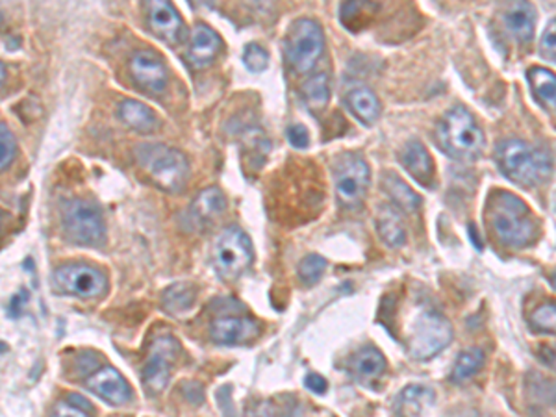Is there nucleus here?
I'll return each instance as SVG.
<instances>
[{"label":"nucleus","mask_w":556,"mask_h":417,"mask_svg":"<svg viewBox=\"0 0 556 417\" xmlns=\"http://www.w3.org/2000/svg\"><path fill=\"white\" fill-rule=\"evenodd\" d=\"M214 262L217 273L232 281L252 263V245L248 236L238 226L225 228L214 243Z\"/></svg>","instance_id":"1a4fd4ad"},{"label":"nucleus","mask_w":556,"mask_h":417,"mask_svg":"<svg viewBox=\"0 0 556 417\" xmlns=\"http://www.w3.org/2000/svg\"><path fill=\"white\" fill-rule=\"evenodd\" d=\"M434 392L427 386H407L395 399V412L399 417H420L434 402Z\"/></svg>","instance_id":"aec40b11"},{"label":"nucleus","mask_w":556,"mask_h":417,"mask_svg":"<svg viewBox=\"0 0 556 417\" xmlns=\"http://www.w3.org/2000/svg\"><path fill=\"white\" fill-rule=\"evenodd\" d=\"M302 95H305L307 106L312 112H323L330 99V85L327 74H316L307 80L305 87H302Z\"/></svg>","instance_id":"bb28decb"},{"label":"nucleus","mask_w":556,"mask_h":417,"mask_svg":"<svg viewBox=\"0 0 556 417\" xmlns=\"http://www.w3.org/2000/svg\"><path fill=\"white\" fill-rule=\"evenodd\" d=\"M17 154V144L6 123H0V169L6 171Z\"/></svg>","instance_id":"473e14b6"},{"label":"nucleus","mask_w":556,"mask_h":417,"mask_svg":"<svg viewBox=\"0 0 556 417\" xmlns=\"http://www.w3.org/2000/svg\"><path fill=\"white\" fill-rule=\"evenodd\" d=\"M147 19L148 26L158 37L167 43H177L182 35L184 25L177 12V8L166 0H157V3H148L147 6Z\"/></svg>","instance_id":"4468645a"},{"label":"nucleus","mask_w":556,"mask_h":417,"mask_svg":"<svg viewBox=\"0 0 556 417\" xmlns=\"http://www.w3.org/2000/svg\"><path fill=\"white\" fill-rule=\"evenodd\" d=\"M527 80L538 103L556 112V74L545 67H531Z\"/></svg>","instance_id":"393cba45"},{"label":"nucleus","mask_w":556,"mask_h":417,"mask_svg":"<svg viewBox=\"0 0 556 417\" xmlns=\"http://www.w3.org/2000/svg\"><path fill=\"white\" fill-rule=\"evenodd\" d=\"M529 323H531V327L538 333L556 334V303H545L538 306L531 313Z\"/></svg>","instance_id":"7c9ffc66"},{"label":"nucleus","mask_w":556,"mask_h":417,"mask_svg":"<svg viewBox=\"0 0 556 417\" xmlns=\"http://www.w3.org/2000/svg\"><path fill=\"white\" fill-rule=\"evenodd\" d=\"M347 106L349 110L355 114V117L359 121H362L364 124L371 126L379 121L380 117V103L377 99L375 93L368 87H355L349 91L347 95Z\"/></svg>","instance_id":"b1692460"},{"label":"nucleus","mask_w":556,"mask_h":417,"mask_svg":"<svg viewBox=\"0 0 556 417\" xmlns=\"http://www.w3.org/2000/svg\"><path fill=\"white\" fill-rule=\"evenodd\" d=\"M128 71L132 80L139 89H143L148 95H157L162 93L167 85L169 74L160 56H157L153 51H137L128 64Z\"/></svg>","instance_id":"f8f14e48"},{"label":"nucleus","mask_w":556,"mask_h":417,"mask_svg":"<svg viewBox=\"0 0 556 417\" xmlns=\"http://www.w3.org/2000/svg\"><path fill=\"white\" fill-rule=\"evenodd\" d=\"M504 23L520 43H529L536 32V10L529 3H514L504 14Z\"/></svg>","instance_id":"4be33fe9"},{"label":"nucleus","mask_w":556,"mask_h":417,"mask_svg":"<svg viewBox=\"0 0 556 417\" xmlns=\"http://www.w3.org/2000/svg\"><path fill=\"white\" fill-rule=\"evenodd\" d=\"M554 286H556V274H554Z\"/></svg>","instance_id":"4c0bfd02"},{"label":"nucleus","mask_w":556,"mask_h":417,"mask_svg":"<svg viewBox=\"0 0 556 417\" xmlns=\"http://www.w3.org/2000/svg\"><path fill=\"white\" fill-rule=\"evenodd\" d=\"M55 283L56 286L69 295L80 297V299H95L105 295L106 292V276L95 267L89 265H64L56 269L55 273Z\"/></svg>","instance_id":"9d476101"},{"label":"nucleus","mask_w":556,"mask_h":417,"mask_svg":"<svg viewBox=\"0 0 556 417\" xmlns=\"http://www.w3.org/2000/svg\"><path fill=\"white\" fill-rule=\"evenodd\" d=\"M377 232L380 240L391 247L399 249L407 243V226H404L402 215L393 204H382L377 212Z\"/></svg>","instance_id":"a211bd4d"},{"label":"nucleus","mask_w":556,"mask_h":417,"mask_svg":"<svg viewBox=\"0 0 556 417\" xmlns=\"http://www.w3.org/2000/svg\"><path fill=\"white\" fill-rule=\"evenodd\" d=\"M243 64L250 73H262L269 65V55L258 43H248L243 51Z\"/></svg>","instance_id":"2f4dec72"},{"label":"nucleus","mask_w":556,"mask_h":417,"mask_svg":"<svg viewBox=\"0 0 556 417\" xmlns=\"http://www.w3.org/2000/svg\"><path fill=\"white\" fill-rule=\"evenodd\" d=\"M440 149L457 160H475L484 151V134L475 117L462 106L449 110L436 128Z\"/></svg>","instance_id":"7ed1b4c3"},{"label":"nucleus","mask_w":556,"mask_h":417,"mask_svg":"<svg viewBox=\"0 0 556 417\" xmlns=\"http://www.w3.org/2000/svg\"><path fill=\"white\" fill-rule=\"evenodd\" d=\"M488 221L497 240L512 249L529 245L538 234V224L531 208L518 195L504 190L490 195Z\"/></svg>","instance_id":"f257e3e1"},{"label":"nucleus","mask_w":556,"mask_h":417,"mask_svg":"<svg viewBox=\"0 0 556 417\" xmlns=\"http://www.w3.org/2000/svg\"><path fill=\"white\" fill-rule=\"evenodd\" d=\"M541 49L547 58L556 60V19H552L541 35Z\"/></svg>","instance_id":"72a5a7b5"},{"label":"nucleus","mask_w":556,"mask_h":417,"mask_svg":"<svg viewBox=\"0 0 556 417\" xmlns=\"http://www.w3.org/2000/svg\"><path fill=\"white\" fill-rule=\"evenodd\" d=\"M227 210V199L219 188L202 190L189 206V217L195 224H208Z\"/></svg>","instance_id":"6ab92c4d"},{"label":"nucleus","mask_w":556,"mask_h":417,"mask_svg":"<svg viewBox=\"0 0 556 417\" xmlns=\"http://www.w3.org/2000/svg\"><path fill=\"white\" fill-rule=\"evenodd\" d=\"M305 386H307L312 393H318V395H323V393L327 392V388H329L327 381H325L321 375H318V373H308L307 379H305Z\"/></svg>","instance_id":"e433bc0d"},{"label":"nucleus","mask_w":556,"mask_h":417,"mask_svg":"<svg viewBox=\"0 0 556 417\" xmlns=\"http://www.w3.org/2000/svg\"><path fill=\"white\" fill-rule=\"evenodd\" d=\"M62 224L66 236L73 243L87 247H98L105 243L106 226L103 213L89 201H69L62 210Z\"/></svg>","instance_id":"39448f33"},{"label":"nucleus","mask_w":556,"mask_h":417,"mask_svg":"<svg viewBox=\"0 0 556 417\" xmlns=\"http://www.w3.org/2000/svg\"><path fill=\"white\" fill-rule=\"evenodd\" d=\"M400 162H402L404 169H407L414 176V180H418L423 185H432V180H434V174H436L434 173V162H432V156L429 154V151L425 149L423 144L416 142V139L409 142L400 153Z\"/></svg>","instance_id":"f3484780"},{"label":"nucleus","mask_w":556,"mask_h":417,"mask_svg":"<svg viewBox=\"0 0 556 417\" xmlns=\"http://www.w3.org/2000/svg\"><path fill=\"white\" fill-rule=\"evenodd\" d=\"M350 371L362 384H373L386 371V360L375 347H364L350 360Z\"/></svg>","instance_id":"412c9836"},{"label":"nucleus","mask_w":556,"mask_h":417,"mask_svg":"<svg viewBox=\"0 0 556 417\" xmlns=\"http://www.w3.org/2000/svg\"><path fill=\"white\" fill-rule=\"evenodd\" d=\"M325 49L321 26L312 19H298L291 25L286 39V55L298 73H308L316 67Z\"/></svg>","instance_id":"423d86ee"},{"label":"nucleus","mask_w":556,"mask_h":417,"mask_svg":"<svg viewBox=\"0 0 556 417\" xmlns=\"http://www.w3.org/2000/svg\"><path fill=\"white\" fill-rule=\"evenodd\" d=\"M164 306L167 312L180 315L187 312L195 303V288L189 284H175L164 292Z\"/></svg>","instance_id":"c85d7f7f"},{"label":"nucleus","mask_w":556,"mask_h":417,"mask_svg":"<svg viewBox=\"0 0 556 417\" xmlns=\"http://www.w3.org/2000/svg\"><path fill=\"white\" fill-rule=\"evenodd\" d=\"M119 117L126 126L143 134L155 132L160 126L157 114L136 99H126L119 104Z\"/></svg>","instance_id":"5701e85b"},{"label":"nucleus","mask_w":556,"mask_h":417,"mask_svg":"<svg viewBox=\"0 0 556 417\" xmlns=\"http://www.w3.org/2000/svg\"><path fill=\"white\" fill-rule=\"evenodd\" d=\"M53 417H87V413L73 402H58L53 410Z\"/></svg>","instance_id":"c9c22d12"},{"label":"nucleus","mask_w":556,"mask_h":417,"mask_svg":"<svg viewBox=\"0 0 556 417\" xmlns=\"http://www.w3.org/2000/svg\"><path fill=\"white\" fill-rule=\"evenodd\" d=\"M325 271H327V260L319 254H308L307 258L300 260L297 267L298 281L305 286H316L321 281Z\"/></svg>","instance_id":"c756f323"},{"label":"nucleus","mask_w":556,"mask_h":417,"mask_svg":"<svg viewBox=\"0 0 556 417\" xmlns=\"http://www.w3.org/2000/svg\"><path fill=\"white\" fill-rule=\"evenodd\" d=\"M136 158L150 180L164 192H180L189 178V164L177 149L160 144H145L136 149Z\"/></svg>","instance_id":"20e7f679"},{"label":"nucleus","mask_w":556,"mask_h":417,"mask_svg":"<svg viewBox=\"0 0 556 417\" xmlns=\"http://www.w3.org/2000/svg\"><path fill=\"white\" fill-rule=\"evenodd\" d=\"M288 142L295 147V149H307L310 139H308V130L302 124H293L288 128Z\"/></svg>","instance_id":"f704fd0d"},{"label":"nucleus","mask_w":556,"mask_h":417,"mask_svg":"<svg viewBox=\"0 0 556 417\" xmlns=\"http://www.w3.org/2000/svg\"><path fill=\"white\" fill-rule=\"evenodd\" d=\"M260 334V324L248 317H219L212 323L210 336L219 345H239L255 340Z\"/></svg>","instance_id":"ddd939ff"},{"label":"nucleus","mask_w":556,"mask_h":417,"mask_svg":"<svg viewBox=\"0 0 556 417\" xmlns=\"http://www.w3.org/2000/svg\"><path fill=\"white\" fill-rule=\"evenodd\" d=\"M87 388L110 404H125L130 401V386L114 367H103L86 381Z\"/></svg>","instance_id":"2eb2a0df"},{"label":"nucleus","mask_w":556,"mask_h":417,"mask_svg":"<svg viewBox=\"0 0 556 417\" xmlns=\"http://www.w3.org/2000/svg\"><path fill=\"white\" fill-rule=\"evenodd\" d=\"M178 349V342L171 336H160L150 345L143 365V382L153 393H160L167 386Z\"/></svg>","instance_id":"9b49d317"},{"label":"nucleus","mask_w":556,"mask_h":417,"mask_svg":"<svg viewBox=\"0 0 556 417\" xmlns=\"http://www.w3.org/2000/svg\"><path fill=\"white\" fill-rule=\"evenodd\" d=\"M221 51V37L208 26L197 25L191 34V45L187 58L193 67L202 69L208 67Z\"/></svg>","instance_id":"dca6fc26"},{"label":"nucleus","mask_w":556,"mask_h":417,"mask_svg":"<svg viewBox=\"0 0 556 417\" xmlns=\"http://www.w3.org/2000/svg\"><path fill=\"white\" fill-rule=\"evenodd\" d=\"M371 173L368 162L357 153H345L334 162V184L341 204L357 206L368 194Z\"/></svg>","instance_id":"6e6552de"},{"label":"nucleus","mask_w":556,"mask_h":417,"mask_svg":"<svg viewBox=\"0 0 556 417\" xmlns=\"http://www.w3.org/2000/svg\"><path fill=\"white\" fill-rule=\"evenodd\" d=\"M482 363H484V352L480 349H477V347L464 349L459 354L457 363H454V367H452V381L454 382L468 381L482 367Z\"/></svg>","instance_id":"cd10ccee"},{"label":"nucleus","mask_w":556,"mask_h":417,"mask_svg":"<svg viewBox=\"0 0 556 417\" xmlns=\"http://www.w3.org/2000/svg\"><path fill=\"white\" fill-rule=\"evenodd\" d=\"M495 160L502 174L523 188L543 182L552 169V160L545 151L534 149L521 139H504L495 151Z\"/></svg>","instance_id":"f03ea898"},{"label":"nucleus","mask_w":556,"mask_h":417,"mask_svg":"<svg viewBox=\"0 0 556 417\" xmlns=\"http://www.w3.org/2000/svg\"><path fill=\"white\" fill-rule=\"evenodd\" d=\"M382 185H384V192L393 201V204L399 206L400 210H404V212H416L421 206L420 195L400 176H397L395 173H386Z\"/></svg>","instance_id":"a878e982"},{"label":"nucleus","mask_w":556,"mask_h":417,"mask_svg":"<svg viewBox=\"0 0 556 417\" xmlns=\"http://www.w3.org/2000/svg\"><path fill=\"white\" fill-rule=\"evenodd\" d=\"M452 342L450 323L438 312H423L416 317L409 338V351L416 360H430Z\"/></svg>","instance_id":"0eeeda50"}]
</instances>
